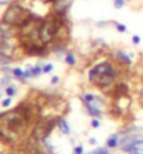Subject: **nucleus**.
Wrapping results in <instances>:
<instances>
[{
    "label": "nucleus",
    "mask_w": 143,
    "mask_h": 154,
    "mask_svg": "<svg viewBox=\"0 0 143 154\" xmlns=\"http://www.w3.org/2000/svg\"><path fill=\"white\" fill-rule=\"evenodd\" d=\"M119 139H121V136L119 133H111L108 137H107V140H105V146L110 148V150H114V148H118L119 147Z\"/></svg>",
    "instance_id": "obj_7"
},
{
    "label": "nucleus",
    "mask_w": 143,
    "mask_h": 154,
    "mask_svg": "<svg viewBox=\"0 0 143 154\" xmlns=\"http://www.w3.org/2000/svg\"><path fill=\"white\" fill-rule=\"evenodd\" d=\"M52 70H53V64L52 63H45L44 66H42V71H44V74H49Z\"/></svg>",
    "instance_id": "obj_15"
},
{
    "label": "nucleus",
    "mask_w": 143,
    "mask_h": 154,
    "mask_svg": "<svg viewBox=\"0 0 143 154\" xmlns=\"http://www.w3.org/2000/svg\"><path fill=\"white\" fill-rule=\"evenodd\" d=\"M59 81H60V78H59V76H53L52 78H51V84L52 85H58Z\"/></svg>",
    "instance_id": "obj_19"
},
{
    "label": "nucleus",
    "mask_w": 143,
    "mask_h": 154,
    "mask_svg": "<svg viewBox=\"0 0 143 154\" xmlns=\"http://www.w3.org/2000/svg\"><path fill=\"white\" fill-rule=\"evenodd\" d=\"M7 154H27L25 151H10V153H7Z\"/></svg>",
    "instance_id": "obj_21"
},
{
    "label": "nucleus",
    "mask_w": 143,
    "mask_h": 154,
    "mask_svg": "<svg viewBox=\"0 0 143 154\" xmlns=\"http://www.w3.org/2000/svg\"><path fill=\"white\" fill-rule=\"evenodd\" d=\"M125 4H126V0H114V7H115L117 10L124 8Z\"/></svg>",
    "instance_id": "obj_14"
},
{
    "label": "nucleus",
    "mask_w": 143,
    "mask_h": 154,
    "mask_svg": "<svg viewBox=\"0 0 143 154\" xmlns=\"http://www.w3.org/2000/svg\"><path fill=\"white\" fill-rule=\"evenodd\" d=\"M121 76V69L117 66V62L112 60H101L87 70V80L91 85H94L100 91H108L114 87Z\"/></svg>",
    "instance_id": "obj_1"
},
{
    "label": "nucleus",
    "mask_w": 143,
    "mask_h": 154,
    "mask_svg": "<svg viewBox=\"0 0 143 154\" xmlns=\"http://www.w3.org/2000/svg\"><path fill=\"white\" fill-rule=\"evenodd\" d=\"M39 1H42V3H52V0H39Z\"/></svg>",
    "instance_id": "obj_22"
},
{
    "label": "nucleus",
    "mask_w": 143,
    "mask_h": 154,
    "mask_svg": "<svg viewBox=\"0 0 143 154\" xmlns=\"http://www.w3.org/2000/svg\"><path fill=\"white\" fill-rule=\"evenodd\" d=\"M88 143H90V144H93V146H96L98 141H97V139H96V137H90V139H88Z\"/></svg>",
    "instance_id": "obj_20"
},
{
    "label": "nucleus",
    "mask_w": 143,
    "mask_h": 154,
    "mask_svg": "<svg viewBox=\"0 0 143 154\" xmlns=\"http://www.w3.org/2000/svg\"><path fill=\"white\" fill-rule=\"evenodd\" d=\"M31 16H33V13L27 7L21 6L18 3H13L7 7V10L3 14V23L8 27L21 28L30 21Z\"/></svg>",
    "instance_id": "obj_2"
},
{
    "label": "nucleus",
    "mask_w": 143,
    "mask_h": 154,
    "mask_svg": "<svg viewBox=\"0 0 143 154\" xmlns=\"http://www.w3.org/2000/svg\"><path fill=\"white\" fill-rule=\"evenodd\" d=\"M11 102H13L11 97H7L6 100H3V101H1V107H3V108H8V107L11 105Z\"/></svg>",
    "instance_id": "obj_16"
},
{
    "label": "nucleus",
    "mask_w": 143,
    "mask_h": 154,
    "mask_svg": "<svg viewBox=\"0 0 143 154\" xmlns=\"http://www.w3.org/2000/svg\"><path fill=\"white\" fill-rule=\"evenodd\" d=\"M0 98H1V91H0Z\"/></svg>",
    "instance_id": "obj_23"
},
{
    "label": "nucleus",
    "mask_w": 143,
    "mask_h": 154,
    "mask_svg": "<svg viewBox=\"0 0 143 154\" xmlns=\"http://www.w3.org/2000/svg\"><path fill=\"white\" fill-rule=\"evenodd\" d=\"M56 128L59 129V132H60L62 135H65V136H70L72 129H70V125H69V122H67V119H66L65 116H59V119H58V125H56Z\"/></svg>",
    "instance_id": "obj_6"
},
{
    "label": "nucleus",
    "mask_w": 143,
    "mask_h": 154,
    "mask_svg": "<svg viewBox=\"0 0 143 154\" xmlns=\"http://www.w3.org/2000/svg\"><path fill=\"white\" fill-rule=\"evenodd\" d=\"M10 73L13 74V77L18 78L20 81H25V77H24V74H25V70H23V69H20V67H14V69H11V71H10Z\"/></svg>",
    "instance_id": "obj_9"
},
{
    "label": "nucleus",
    "mask_w": 143,
    "mask_h": 154,
    "mask_svg": "<svg viewBox=\"0 0 143 154\" xmlns=\"http://www.w3.org/2000/svg\"><path fill=\"white\" fill-rule=\"evenodd\" d=\"M63 62H65V64L70 66V67L76 66V64H77V56H76V53L73 51H69L65 56H63Z\"/></svg>",
    "instance_id": "obj_8"
},
{
    "label": "nucleus",
    "mask_w": 143,
    "mask_h": 154,
    "mask_svg": "<svg viewBox=\"0 0 143 154\" xmlns=\"http://www.w3.org/2000/svg\"><path fill=\"white\" fill-rule=\"evenodd\" d=\"M114 58L115 62L122 64V67H129L132 66V53H126L124 49H114Z\"/></svg>",
    "instance_id": "obj_3"
},
{
    "label": "nucleus",
    "mask_w": 143,
    "mask_h": 154,
    "mask_svg": "<svg viewBox=\"0 0 143 154\" xmlns=\"http://www.w3.org/2000/svg\"><path fill=\"white\" fill-rule=\"evenodd\" d=\"M90 126L93 129H98L100 126H101V119H100V118H91Z\"/></svg>",
    "instance_id": "obj_13"
},
{
    "label": "nucleus",
    "mask_w": 143,
    "mask_h": 154,
    "mask_svg": "<svg viewBox=\"0 0 143 154\" xmlns=\"http://www.w3.org/2000/svg\"><path fill=\"white\" fill-rule=\"evenodd\" d=\"M4 91H6L7 97H11V98H13V97L17 94V87H16L14 84H8L6 88H4Z\"/></svg>",
    "instance_id": "obj_10"
},
{
    "label": "nucleus",
    "mask_w": 143,
    "mask_h": 154,
    "mask_svg": "<svg viewBox=\"0 0 143 154\" xmlns=\"http://www.w3.org/2000/svg\"><path fill=\"white\" fill-rule=\"evenodd\" d=\"M42 66H44L42 63H38V64H35V66H33V67H30V69H27L25 74H24L25 80L27 78H37V77H39L41 74H44Z\"/></svg>",
    "instance_id": "obj_5"
},
{
    "label": "nucleus",
    "mask_w": 143,
    "mask_h": 154,
    "mask_svg": "<svg viewBox=\"0 0 143 154\" xmlns=\"http://www.w3.org/2000/svg\"><path fill=\"white\" fill-rule=\"evenodd\" d=\"M114 25H115V28H117V31L121 32V34L128 32V27L125 25V24H121V23H114Z\"/></svg>",
    "instance_id": "obj_12"
},
{
    "label": "nucleus",
    "mask_w": 143,
    "mask_h": 154,
    "mask_svg": "<svg viewBox=\"0 0 143 154\" xmlns=\"http://www.w3.org/2000/svg\"><path fill=\"white\" fill-rule=\"evenodd\" d=\"M88 154H111L110 151V148L107 147H97V148H94V150H91Z\"/></svg>",
    "instance_id": "obj_11"
},
{
    "label": "nucleus",
    "mask_w": 143,
    "mask_h": 154,
    "mask_svg": "<svg viewBox=\"0 0 143 154\" xmlns=\"http://www.w3.org/2000/svg\"><path fill=\"white\" fill-rule=\"evenodd\" d=\"M73 154H77V153H73ZM83 154H84V153H83Z\"/></svg>",
    "instance_id": "obj_24"
},
{
    "label": "nucleus",
    "mask_w": 143,
    "mask_h": 154,
    "mask_svg": "<svg viewBox=\"0 0 143 154\" xmlns=\"http://www.w3.org/2000/svg\"><path fill=\"white\" fill-rule=\"evenodd\" d=\"M73 153L83 154V153H84V147H83L81 144H77V146H74V147H73Z\"/></svg>",
    "instance_id": "obj_17"
},
{
    "label": "nucleus",
    "mask_w": 143,
    "mask_h": 154,
    "mask_svg": "<svg viewBox=\"0 0 143 154\" xmlns=\"http://www.w3.org/2000/svg\"><path fill=\"white\" fill-rule=\"evenodd\" d=\"M132 44H133V45H139V44H140V37H139V35H132Z\"/></svg>",
    "instance_id": "obj_18"
},
{
    "label": "nucleus",
    "mask_w": 143,
    "mask_h": 154,
    "mask_svg": "<svg viewBox=\"0 0 143 154\" xmlns=\"http://www.w3.org/2000/svg\"><path fill=\"white\" fill-rule=\"evenodd\" d=\"M83 105H84L86 112L91 118H100L101 119V116L104 115V109L98 108L97 105H94V104H83Z\"/></svg>",
    "instance_id": "obj_4"
},
{
    "label": "nucleus",
    "mask_w": 143,
    "mask_h": 154,
    "mask_svg": "<svg viewBox=\"0 0 143 154\" xmlns=\"http://www.w3.org/2000/svg\"><path fill=\"white\" fill-rule=\"evenodd\" d=\"M126 1H130V0H126Z\"/></svg>",
    "instance_id": "obj_25"
}]
</instances>
